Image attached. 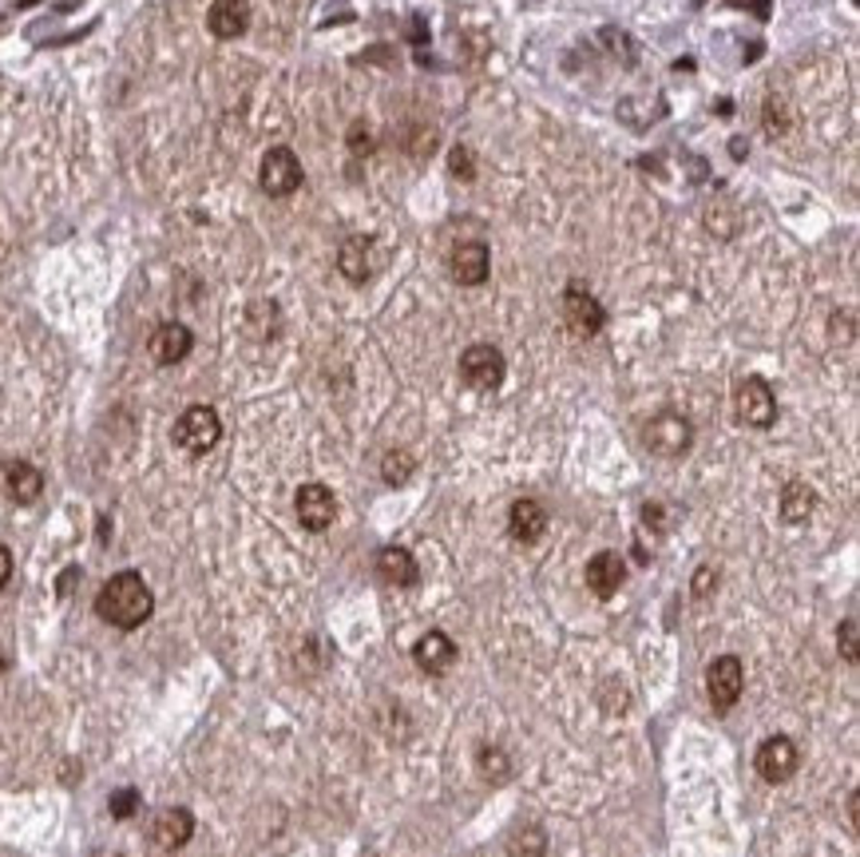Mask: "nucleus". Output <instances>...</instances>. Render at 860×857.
Wrapping results in <instances>:
<instances>
[{
    "instance_id": "f257e3e1",
    "label": "nucleus",
    "mask_w": 860,
    "mask_h": 857,
    "mask_svg": "<svg viewBox=\"0 0 860 857\" xmlns=\"http://www.w3.org/2000/svg\"><path fill=\"white\" fill-rule=\"evenodd\" d=\"M95 612H100V619L112 627H119V631H131V627L147 624L151 612H155V596H151V588L143 584V576L139 572H119V576H112L100 588V596H95Z\"/></svg>"
},
{
    "instance_id": "f03ea898",
    "label": "nucleus",
    "mask_w": 860,
    "mask_h": 857,
    "mask_svg": "<svg viewBox=\"0 0 860 857\" xmlns=\"http://www.w3.org/2000/svg\"><path fill=\"white\" fill-rule=\"evenodd\" d=\"M504 373H508V361L496 346L476 342V346H468L460 354V378H464L472 389H480V394L500 389V385H504Z\"/></svg>"
},
{
    "instance_id": "7ed1b4c3",
    "label": "nucleus",
    "mask_w": 860,
    "mask_h": 857,
    "mask_svg": "<svg viewBox=\"0 0 860 857\" xmlns=\"http://www.w3.org/2000/svg\"><path fill=\"white\" fill-rule=\"evenodd\" d=\"M218 437H222V421H218V413L210 406H191L183 418L175 421V445L195 452V457L215 449Z\"/></svg>"
},
{
    "instance_id": "20e7f679",
    "label": "nucleus",
    "mask_w": 860,
    "mask_h": 857,
    "mask_svg": "<svg viewBox=\"0 0 860 857\" xmlns=\"http://www.w3.org/2000/svg\"><path fill=\"white\" fill-rule=\"evenodd\" d=\"M643 440H646V449L658 452V457H682V452L694 445V425H690L682 413L666 409V413L646 421Z\"/></svg>"
},
{
    "instance_id": "39448f33",
    "label": "nucleus",
    "mask_w": 860,
    "mask_h": 857,
    "mask_svg": "<svg viewBox=\"0 0 860 857\" xmlns=\"http://www.w3.org/2000/svg\"><path fill=\"white\" fill-rule=\"evenodd\" d=\"M258 183H262L266 195L286 199L301 187V163L290 148H270L262 155V167H258Z\"/></svg>"
},
{
    "instance_id": "423d86ee",
    "label": "nucleus",
    "mask_w": 860,
    "mask_h": 857,
    "mask_svg": "<svg viewBox=\"0 0 860 857\" xmlns=\"http://www.w3.org/2000/svg\"><path fill=\"white\" fill-rule=\"evenodd\" d=\"M563 318H567V325H572L575 337H595L599 330H603V322H607V310L599 306V298L591 294V290H583L579 282H572L567 294H563Z\"/></svg>"
},
{
    "instance_id": "0eeeda50",
    "label": "nucleus",
    "mask_w": 860,
    "mask_h": 857,
    "mask_svg": "<svg viewBox=\"0 0 860 857\" xmlns=\"http://www.w3.org/2000/svg\"><path fill=\"white\" fill-rule=\"evenodd\" d=\"M742 687H746V667L737 655H718L706 671V691H710V703L718 711H730L742 699Z\"/></svg>"
},
{
    "instance_id": "6e6552de",
    "label": "nucleus",
    "mask_w": 860,
    "mask_h": 857,
    "mask_svg": "<svg viewBox=\"0 0 860 857\" xmlns=\"http://www.w3.org/2000/svg\"><path fill=\"white\" fill-rule=\"evenodd\" d=\"M757 775L766 778V782H790L793 775H797V766H801V754H797V746H793V739H785V734H773V739H766L761 746H757Z\"/></svg>"
},
{
    "instance_id": "1a4fd4ad",
    "label": "nucleus",
    "mask_w": 860,
    "mask_h": 857,
    "mask_svg": "<svg viewBox=\"0 0 860 857\" xmlns=\"http://www.w3.org/2000/svg\"><path fill=\"white\" fill-rule=\"evenodd\" d=\"M737 418L754 428H769L778 421V397H773L769 382L746 378V382L737 385Z\"/></svg>"
},
{
    "instance_id": "9d476101",
    "label": "nucleus",
    "mask_w": 860,
    "mask_h": 857,
    "mask_svg": "<svg viewBox=\"0 0 860 857\" xmlns=\"http://www.w3.org/2000/svg\"><path fill=\"white\" fill-rule=\"evenodd\" d=\"M294 509H298V521L306 533H325L337 516V497H333L330 488L310 481V485L298 488V497H294Z\"/></svg>"
},
{
    "instance_id": "9b49d317",
    "label": "nucleus",
    "mask_w": 860,
    "mask_h": 857,
    "mask_svg": "<svg viewBox=\"0 0 860 857\" xmlns=\"http://www.w3.org/2000/svg\"><path fill=\"white\" fill-rule=\"evenodd\" d=\"M0 493L16 504H33L44 493V473L28 461H4L0 464Z\"/></svg>"
},
{
    "instance_id": "f8f14e48",
    "label": "nucleus",
    "mask_w": 860,
    "mask_h": 857,
    "mask_svg": "<svg viewBox=\"0 0 860 857\" xmlns=\"http://www.w3.org/2000/svg\"><path fill=\"white\" fill-rule=\"evenodd\" d=\"M627 579V560L619 552H595L587 560V588L595 591L599 600H611Z\"/></svg>"
},
{
    "instance_id": "ddd939ff",
    "label": "nucleus",
    "mask_w": 860,
    "mask_h": 857,
    "mask_svg": "<svg viewBox=\"0 0 860 857\" xmlns=\"http://www.w3.org/2000/svg\"><path fill=\"white\" fill-rule=\"evenodd\" d=\"M191 346H195V334L183 322H163L151 334V358L159 361V366H179L191 354Z\"/></svg>"
},
{
    "instance_id": "4468645a",
    "label": "nucleus",
    "mask_w": 860,
    "mask_h": 857,
    "mask_svg": "<svg viewBox=\"0 0 860 857\" xmlns=\"http://www.w3.org/2000/svg\"><path fill=\"white\" fill-rule=\"evenodd\" d=\"M488 267H492V255H488V246L484 243H460L448 258V270H452V279L460 286H480L488 279Z\"/></svg>"
},
{
    "instance_id": "2eb2a0df",
    "label": "nucleus",
    "mask_w": 860,
    "mask_h": 857,
    "mask_svg": "<svg viewBox=\"0 0 860 857\" xmlns=\"http://www.w3.org/2000/svg\"><path fill=\"white\" fill-rule=\"evenodd\" d=\"M508 533H512V540H519V545H536L539 536L548 533V509L531 497L516 500L512 512H508Z\"/></svg>"
},
{
    "instance_id": "dca6fc26",
    "label": "nucleus",
    "mask_w": 860,
    "mask_h": 857,
    "mask_svg": "<svg viewBox=\"0 0 860 857\" xmlns=\"http://www.w3.org/2000/svg\"><path fill=\"white\" fill-rule=\"evenodd\" d=\"M413 663L428 675H445L448 667L457 663V643H452L445 631H425V636L416 639Z\"/></svg>"
},
{
    "instance_id": "f3484780",
    "label": "nucleus",
    "mask_w": 860,
    "mask_h": 857,
    "mask_svg": "<svg viewBox=\"0 0 860 857\" xmlns=\"http://www.w3.org/2000/svg\"><path fill=\"white\" fill-rule=\"evenodd\" d=\"M207 24L218 40H239L251 28V4L246 0H215L207 12Z\"/></svg>"
},
{
    "instance_id": "a211bd4d",
    "label": "nucleus",
    "mask_w": 860,
    "mask_h": 857,
    "mask_svg": "<svg viewBox=\"0 0 860 857\" xmlns=\"http://www.w3.org/2000/svg\"><path fill=\"white\" fill-rule=\"evenodd\" d=\"M191 834H195V818H191V810H183V806L163 810L159 818H155V826H151V837H155V846H163V849L187 846Z\"/></svg>"
},
{
    "instance_id": "6ab92c4d",
    "label": "nucleus",
    "mask_w": 860,
    "mask_h": 857,
    "mask_svg": "<svg viewBox=\"0 0 860 857\" xmlns=\"http://www.w3.org/2000/svg\"><path fill=\"white\" fill-rule=\"evenodd\" d=\"M377 576L385 579V584H393V588H413L416 579H421V568H416V560L409 548H381L377 552Z\"/></svg>"
},
{
    "instance_id": "aec40b11",
    "label": "nucleus",
    "mask_w": 860,
    "mask_h": 857,
    "mask_svg": "<svg viewBox=\"0 0 860 857\" xmlns=\"http://www.w3.org/2000/svg\"><path fill=\"white\" fill-rule=\"evenodd\" d=\"M337 270L357 286L369 282V274H373V239H365V234L345 239V246L337 251Z\"/></svg>"
},
{
    "instance_id": "412c9836",
    "label": "nucleus",
    "mask_w": 860,
    "mask_h": 857,
    "mask_svg": "<svg viewBox=\"0 0 860 857\" xmlns=\"http://www.w3.org/2000/svg\"><path fill=\"white\" fill-rule=\"evenodd\" d=\"M817 509V493L801 481H790L781 488V521L785 524H805Z\"/></svg>"
},
{
    "instance_id": "4be33fe9",
    "label": "nucleus",
    "mask_w": 860,
    "mask_h": 857,
    "mask_svg": "<svg viewBox=\"0 0 860 857\" xmlns=\"http://www.w3.org/2000/svg\"><path fill=\"white\" fill-rule=\"evenodd\" d=\"M413 469H416V461L409 457L405 449H397V452H389L385 461H381V476L389 481V485H405L409 476H413Z\"/></svg>"
},
{
    "instance_id": "5701e85b",
    "label": "nucleus",
    "mask_w": 860,
    "mask_h": 857,
    "mask_svg": "<svg viewBox=\"0 0 860 857\" xmlns=\"http://www.w3.org/2000/svg\"><path fill=\"white\" fill-rule=\"evenodd\" d=\"M107 810H112V818L124 822V818H131V814L139 810V794L136 790H115L112 802H107Z\"/></svg>"
},
{
    "instance_id": "b1692460",
    "label": "nucleus",
    "mask_w": 860,
    "mask_h": 857,
    "mask_svg": "<svg viewBox=\"0 0 860 857\" xmlns=\"http://www.w3.org/2000/svg\"><path fill=\"white\" fill-rule=\"evenodd\" d=\"M785 128H790V112H785V104H778L773 95L766 100V131L769 136H785Z\"/></svg>"
},
{
    "instance_id": "393cba45",
    "label": "nucleus",
    "mask_w": 860,
    "mask_h": 857,
    "mask_svg": "<svg viewBox=\"0 0 860 857\" xmlns=\"http://www.w3.org/2000/svg\"><path fill=\"white\" fill-rule=\"evenodd\" d=\"M448 171L457 175V179H464V183H468L472 175H476V163H472V151H468V148H452V155H448Z\"/></svg>"
},
{
    "instance_id": "a878e982",
    "label": "nucleus",
    "mask_w": 860,
    "mask_h": 857,
    "mask_svg": "<svg viewBox=\"0 0 860 857\" xmlns=\"http://www.w3.org/2000/svg\"><path fill=\"white\" fill-rule=\"evenodd\" d=\"M840 655L849 663H857V619H852V615L840 624Z\"/></svg>"
},
{
    "instance_id": "bb28decb",
    "label": "nucleus",
    "mask_w": 860,
    "mask_h": 857,
    "mask_svg": "<svg viewBox=\"0 0 860 857\" xmlns=\"http://www.w3.org/2000/svg\"><path fill=\"white\" fill-rule=\"evenodd\" d=\"M349 151H354V155H369V151H373V131H369L365 124H354V128H349Z\"/></svg>"
},
{
    "instance_id": "cd10ccee",
    "label": "nucleus",
    "mask_w": 860,
    "mask_h": 857,
    "mask_svg": "<svg viewBox=\"0 0 860 857\" xmlns=\"http://www.w3.org/2000/svg\"><path fill=\"white\" fill-rule=\"evenodd\" d=\"M718 584V572L714 568H698V576H694V596H706V591Z\"/></svg>"
},
{
    "instance_id": "c85d7f7f",
    "label": "nucleus",
    "mask_w": 860,
    "mask_h": 857,
    "mask_svg": "<svg viewBox=\"0 0 860 857\" xmlns=\"http://www.w3.org/2000/svg\"><path fill=\"white\" fill-rule=\"evenodd\" d=\"M9 579H12V552L0 545V591L9 588Z\"/></svg>"
},
{
    "instance_id": "c756f323",
    "label": "nucleus",
    "mask_w": 860,
    "mask_h": 857,
    "mask_svg": "<svg viewBox=\"0 0 860 857\" xmlns=\"http://www.w3.org/2000/svg\"><path fill=\"white\" fill-rule=\"evenodd\" d=\"M730 4H734V9H754L761 21L769 16V0H730Z\"/></svg>"
},
{
    "instance_id": "7c9ffc66",
    "label": "nucleus",
    "mask_w": 860,
    "mask_h": 857,
    "mask_svg": "<svg viewBox=\"0 0 860 857\" xmlns=\"http://www.w3.org/2000/svg\"><path fill=\"white\" fill-rule=\"evenodd\" d=\"M0 675H4V655H0Z\"/></svg>"
}]
</instances>
